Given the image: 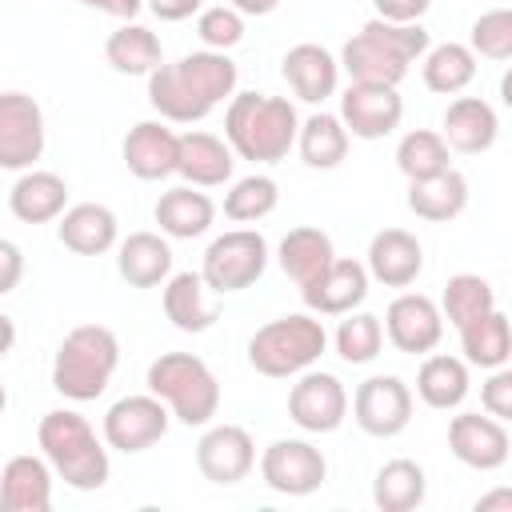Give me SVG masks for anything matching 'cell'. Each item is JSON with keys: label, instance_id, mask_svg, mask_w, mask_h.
<instances>
[{"label": "cell", "instance_id": "cell-1", "mask_svg": "<svg viewBox=\"0 0 512 512\" xmlns=\"http://www.w3.org/2000/svg\"><path fill=\"white\" fill-rule=\"evenodd\" d=\"M236 80L240 72L228 52L200 48L148 72V104L168 124H196L236 92Z\"/></svg>", "mask_w": 512, "mask_h": 512}, {"label": "cell", "instance_id": "cell-2", "mask_svg": "<svg viewBox=\"0 0 512 512\" xmlns=\"http://www.w3.org/2000/svg\"><path fill=\"white\" fill-rule=\"evenodd\" d=\"M296 104L268 92H232L224 108V140L240 160L280 164L296 148Z\"/></svg>", "mask_w": 512, "mask_h": 512}, {"label": "cell", "instance_id": "cell-3", "mask_svg": "<svg viewBox=\"0 0 512 512\" xmlns=\"http://www.w3.org/2000/svg\"><path fill=\"white\" fill-rule=\"evenodd\" d=\"M36 444H40L52 476H60L68 488L96 492L108 484V472H112L108 444L96 436V428L80 412H72V408L44 412L40 428H36Z\"/></svg>", "mask_w": 512, "mask_h": 512}, {"label": "cell", "instance_id": "cell-4", "mask_svg": "<svg viewBox=\"0 0 512 512\" xmlns=\"http://www.w3.org/2000/svg\"><path fill=\"white\" fill-rule=\"evenodd\" d=\"M428 44L432 40L424 24H392L372 16L352 40H344L340 68L364 84H400L408 68L428 52Z\"/></svg>", "mask_w": 512, "mask_h": 512}, {"label": "cell", "instance_id": "cell-5", "mask_svg": "<svg viewBox=\"0 0 512 512\" xmlns=\"http://www.w3.org/2000/svg\"><path fill=\"white\" fill-rule=\"evenodd\" d=\"M116 364H120L116 332L104 324H80L60 340V348L52 356V388L64 400L88 404V400L104 396V388L116 376Z\"/></svg>", "mask_w": 512, "mask_h": 512}, {"label": "cell", "instance_id": "cell-6", "mask_svg": "<svg viewBox=\"0 0 512 512\" xmlns=\"http://www.w3.org/2000/svg\"><path fill=\"white\" fill-rule=\"evenodd\" d=\"M144 384L152 396H160L168 404L172 420H180L188 428H204L220 412V380L192 352H160L148 364Z\"/></svg>", "mask_w": 512, "mask_h": 512}, {"label": "cell", "instance_id": "cell-7", "mask_svg": "<svg viewBox=\"0 0 512 512\" xmlns=\"http://www.w3.org/2000/svg\"><path fill=\"white\" fill-rule=\"evenodd\" d=\"M324 348H328L324 320H316L312 312H292V316H276L252 332L248 364L260 376L288 380V376H300L304 368H312L324 356Z\"/></svg>", "mask_w": 512, "mask_h": 512}, {"label": "cell", "instance_id": "cell-8", "mask_svg": "<svg viewBox=\"0 0 512 512\" xmlns=\"http://www.w3.org/2000/svg\"><path fill=\"white\" fill-rule=\"evenodd\" d=\"M264 268H268V240L256 228H232L204 248L200 280L204 288L232 296V292L252 288L264 276Z\"/></svg>", "mask_w": 512, "mask_h": 512}, {"label": "cell", "instance_id": "cell-9", "mask_svg": "<svg viewBox=\"0 0 512 512\" xmlns=\"http://www.w3.org/2000/svg\"><path fill=\"white\" fill-rule=\"evenodd\" d=\"M168 424H172V412L160 396L152 392H136V396H120L108 412H104V444L124 452V456H136V452H148L152 444H160L168 436Z\"/></svg>", "mask_w": 512, "mask_h": 512}, {"label": "cell", "instance_id": "cell-10", "mask_svg": "<svg viewBox=\"0 0 512 512\" xmlns=\"http://www.w3.org/2000/svg\"><path fill=\"white\" fill-rule=\"evenodd\" d=\"M260 480L276 496H312L328 480V460L312 440L280 436L260 452Z\"/></svg>", "mask_w": 512, "mask_h": 512}, {"label": "cell", "instance_id": "cell-11", "mask_svg": "<svg viewBox=\"0 0 512 512\" xmlns=\"http://www.w3.org/2000/svg\"><path fill=\"white\" fill-rule=\"evenodd\" d=\"M352 420L368 436H380V440L400 436L412 424V388L392 372L360 380L352 392Z\"/></svg>", "mask_w": 512, "mask_h": 512}, {"label": "cell", "instance_id": "cell-12", "mask_svg": "<svg viewBox=\"0 0 512 512\" xmlns=\"http://www.w3.org/2000/svg\"><path fill=\"white\" fill-rule=\"evenodd\" d=\"M44 108L28 92H0V168L24 172L44 156Z\"/></svg>", "mask_w": 512, "mask_h": 512}, {"label": "cell", "instance_id": "cell-13", "mask_svg": "<svg viewBox=\"0 0 512 512\" xmlns=\"http://www.w3.org/2000/svg\"><path fill=\"white\" fill-rule=\"evenodd\" d=\"M288 416L300 432H312V436L336 432L348 416V388L332 372L304 368L288 392Z\"/></svg>", "mask_w": 512, "mask_h": 512}, {"label": "cell", "instance_id": "cell-14", "mask_svg": "<svg viewBox=\"0 0 512 512\" xmlns=\"http://www.w3.org/2000/svg\"><path fill=\"white\" fill-rule=\"evenodd\" d=\"M400 120H404V100L396 84L352 80L340 92V124L348 128L352 140H384L400 128Z\"/></svg>", "mask_w": 512, "mask_h": 512}, {"label": "cell", "instance_id": "cell-15", "mask_svg": "<svg viewBox=\"0 0 512 512\" xmlns=\"http://www.w3.org/2000/svg\"><path fill=\"white\" fill-rule=\"evenodd\" d=\"M196 468L220 488L248 480V472L256 468L252 432L244 424H204V436L196 440Z\"/></svg>", "mask_w": 512, "mask_h": 512}, {"label": "cell", "instance_id": "cell-16", "mask_svg": "<svg viewBox=\"0 0 512 512\" xmlns=\"http://www.w3.org/2000/svg\"><path fill=\"white\" fill-rule=\"evenodd\" d=\"M384 336L404 356H428L444 340V316L440 304L424 292H400L384 312Z\"/></svg>", "mask_w": 512, "mask_h": 512}, {"label": "cell", "instance_id": "cell-17", "mask_svg": "<svg viewBox=\"0 0 512 512\" xmlns=\"http://www.w3.org/2000/svg\"><path fill=\"white\" fill-rule=\"evenodd\" d=\"M448 448L464 468L476 472H496L508 464L512 456V436L504 428V420L496 416H480V412H460L448 424Z\"/></svg>", "mask_w": 512, "mask_h": 512}, {"label": "cell", "instance_id": "cell-18", "mask_svg": "<svg viewBox=\"0 0 512 512\" xmlns=\"http://www.w3.org/2000/svg\"><path fill=\"white\" fill-rule=\"evenodd\" d=\"M368 296V268L352 256H336L312 284L300 288V300L316 316H344Z\"/></svg>", "mask_w": 512, "mask_h": 512}, {"label": "cell", "instance_id": "cell-19", "mask_svg": "<svg viewBox=\"0 0 512 512\" xmlns=\"http://www.w3.org/2000/svg\"><path fill=\"white\" fill-rule=\"evenodd\" d=\"M368 280L384 288H408L424 272V244L408 228H380L368 240Z\"/></svg>", "mask_w": 512, "mask_h": 512}, {"label": "cell", "instance_id": "cell-20", "mask_svg": "<svg viewBox=\"0 0 512 512\" xmlns=\"http://www.w3.org/2000/svg\"><path fill=\"white\" fill-rule=\"evenodd\" d=\"M280 76L288 80V88L296 92V100L304 104H324L328 96H336L340 84V60L324 48V44H292L280 60Z\"/></svg>", "mask_w": 512, "mask_h": 512}, {"label": "cell", "instance_id": "cell-21", "mask_svg": "<svg viewBox=\"0 0 512 512\" xmlns=\"http://www.w3.org/2000/svg\"><path fill=\"white\" fill-rule=\"evenodd\" d=\"M176 148L180 132H172L168 120H140L128 128L120 156L136 180H164L176 172Z\"/></svg>", "mask_w": 512, "mask_h": 512}, {"label": "cell", "instance_id": "cell-22", "mask_svg": "<svg viewBox=\"0 0 512 512\" xmlns=\"http://www.w3.org/2000/svg\"><path fill=\"white\" fill-rule=\"evenodd\" d=\"M56 236L76 256H104L120 240V220L108 204L84 200V204H72L56 216Z\"/></svg>", "mask_w": 512, "mask_h": 512}, {"label": "cell", "instance_id": "cell-23", "mask_svg": "<svg viewBox=\"0 0 512 512\" xmlns=\"http://www.w3.org/2000/svg\"><path fill=\"white\" fill-rule=\"evenodd\" d=\"M236 168V152L228 148L224 136L216 132H180V148H176V172L192 184V188H220L232 180Z\"/></svg>", "mask_w": 512, "mask_h": 512}, {"label": "cell", "instance_id": "cell-24", "mask_svg": "<svg viewBox=\"0 0 512 512\" xmlns=\"http://www.w3.org/2000/svg\"><path fill=\"white\" fill-rule=\"evenodd\" d=\"M52 508V468L44 456L20 452L0 472V512H48Z\"/></svg>", "mask_w": 512, "mask_h": 512}, {"label": "cell", "instance_id": "cell-25", "mask_svg": "<svg viewBox=\"0 0 512 512\" xmlns=\"http://www.w3.org/2000/svg\"><path fill=\"white\" fill-rule=\"evenodd\" d=\"M444 144L456 148V152H468V156H480L496 144L500 136V120H496V108L484 100V96H456L448 108H444V128H440Z\"/></svg>", "mask_w": 512, "mask_h": 512}, {"label": "cell", "instance_id": "cell-26", "mask_svg": "<svg viewBox=\"0 0 512 512\" xmlns=\"http://www.w3.org/2000/svg\"><path fill=\"white\" fill-rule=\"evenodd\" d=\"M8 208L20 224H52L68 208V184L48 168H24L8 188Z\"/></svg>", "mask_w": 512, "mask_h": 512}, {"label": "cell", "instance_id": "cell-27", "mask_svg": "<svg viewBox=\"0 0 512 512\" xmlns=\"http://www.w3.org/2000/svg\"><path fill=\"white\" fill-rule=\"evenodd\" d=\"M116 272L132 288H156L172 276V244L160 232H128L116 240Z\"/></svg>", "mask_w": 512, "mask_h": 512}, {"label": "cell", "instance_id": "cell-28", "mask_svg": "<svg viewBox=\"0 0 512 512\" xmlns=\"http://www.w3.org/2000/svg\"><path fill=\"white\" fill-rule=\"evenodd\" d=\"M152 216H156V224H160V232L168 240H196V236H204L212 228L216 204H212L208 192H200L192 184H180V188L160 192Z\"/></svg>", "mask_w": 512, "mask_h": 512}, {"label": "cell", "instance_id": "cell-29", "mask_svg": "<svg viewBox=\"0 0 512 512\" xmlns=\"http://www.w3.org/2000/svg\"><path fill=\"white\" fill-rule=\"evenodd\" d=\"M404 204L412 216H420L428 224H448L468 208V180L456 168H444L428 180H412Z\"/></svg>", "mask_w": 512, "mask_h": 512}, {"label": "cell", "instance_id": "cell-30", "mask_svg": "<svg viewBox=\"0 0 512 512\" xmlns=\"http://www.w3.org/2000/svg\"><path fill=\"white\" fill-rule=\"evenodd\" d=\"M468 388H472V380H468L464 356H448V352H436V348L424 356V364L416 372V396L428 408L452 412L468 400Z\"/></svg>", "mask_w": 512, "mask_h": 512}, {"label": "cell", "instance_id": "cell-31", "mask_svg": "<svg viewBox=\"0 0 512 512\" xmlns=\"http://www.w3.org/2000/svg\"><path fill=\"white\" fill-rule=\"evenodd\" d=\"M276 260H280L284 276H288L296 288H304V284H312V280L336 260V248H332V236H328L324 228L304 224V228H292V232L280 240Z\"/></svg>", "mask_w": 512, "mask_h": 512}, {"label": "cell", "instance_id": "cell-32", "mask_svg": "<svg viewBox=\"0 0 512 512\" xmlns=\"http://www.w3.org/2000/svg\"><path fill=\"white\" fill-rule=\"evenodd\" d=\"M456 332H460L464 364L484 368V372L508 364V356H512V324H508V316H504L500 308H492V312L468 320V324L456 328Z\"/></svg>", "mask_w": 512, "mask_h": 512}, {"label": "cell", "instance_id": "cell-33", "mask_svg": "<svg viewBox=\"0 0 512 512\" xmlns=\"http://www.w3.org/2000/svg\"><path fill=\"white\" fill-rule=\"evenodd\" d=\"M104 60L120 76H148L156 64H164V48H160V36L152 28H144L136 20H124L116 32H108Z\"/></svg>", "mask_w": 512, "mask_h": 512}, {"label": "cell", "instance_id": "cell-34", "mask_svg": "<svg viewBox=\"0 0 512 512\" xmlns=\"http://www.w3.org/2000/svg\"><path fill=\"white\" fill-rule=\"evenodd\" d=\"M428 496V476L416 460L408 456H396L388 464L376 468V480H372V504L380 512H412L420 508Z\"/></svg>", "mask_w": 512, "mask_h": 512}, {"label": "cell", "instance_id": "cell-35", "mask_svg": "<svg viewBox=\"0 0 512 512\" xmlns=\"http://www.w3.org/2000/svg\"><path fill=\"white\" fill-rule=\"evenodd\" d=\"M204 280L200 272H172L164 280V316L180 332H208L216 324V304L204 300Z\"/></svg>", "mask_w": 512, "mask_h": 512}, {"label": "cell", "instance_id": "cell-36", "mask_svg": "<svg viewBox=\"0 0 512 512\" xmlns=\"http://www.w3.org/2000/svg\"><path fill=\"white\" fill-rule=\"evenodd\" d=\"M348 144H352V136H348V128L340 124V116H332V112H312V116L300 120V128H296L300 160H304L308 168H316V172H328V168L344 164Z\"/></svg>", "mask_w": 512, "mask_h": 512}, {"label": "cell", "instance_id": "cell-37", "mask_svg": "<svg viewBox=\"0 0 512 512\" xmlns=\"http://www.w3.org/2000/svg\"><path fill=\"white\" fill-rule=\"evenodd\" d=\"M420 60H424L420 64L424 88L436 92V96H456L476 80V56H472L468 44H456V40L428 44V52Z\"/></svg>", "mask_w": 512, "mask_h": 512}, {"label": "cell", "instance_id": "cell-38", "mask_svg": "<svg viewBox=\"0 0 512 512\" xmlns=\"http://www.w3.org/2000/svg\"><path fill=\"white\" fill-rule=\"evenodd\" d=\"M448 152H452V148L444 144L440 132H432V128H412V132H404L400 144H396V168L404 172L408 184H412V180H428V176L452 168V156H448Z\"/></svg>", "mask_w": 512, "mask_h": 512}, {"label": "cell", "instance_id": "cell-39", "mask_svg": "<svg viewBox=\"0 0 512 512\" xmlns=\"http://www.w3.org/2000/svg\"><path fill=\"white\" fill-rule=\"evenodd\" d=\"M496 308V288L476 276V272H456L448 284H444V296H440V316L452 324V328H464L468 320L484 316Z\"/></svg>", "mask_w": 512, "mask_h": 512}, {"label": "cell", "instance_id": "cell-40", "mask_svg": "<svg viewBox=\"0 0 512 512\" xmlns=\"http://www.w3.org/2000/svg\"><path fill=\"white\" fill-rule=\"evenodd\" d=\"M280 204V184L264 172H252V176H240L228 196H224V216L236 220V224H256L264 216H272Z\"/></svg>", "mask_w": 512, "mask_h": 512}, {"label": "cell", "instance_id": "cell-41", "mask_svg": "<svg viewBox=\"0 0 512 512\" xmlns=\"http://www.w3.org/2000/svg\"><path fill=\"white\" fill-rule=\"evenodd\" d=\"M332 344H336V356L344 364H372L384 348V324H380V316L352 308V312H344Z\"/></svg>", "mask_w": 512, "mask_h": 512}, {"label": "cell", "instance_id": "cell-42", "mask_svg": "<svg viewBox=\"0 0 512 512\" xmlns=\"http://www.w3.org/2000/svg\"><path fill=\"white\" fill-rule=\"evenodd\" d=\"M468 48L472 56H484V60H496L504 64L512 56V12L508 8H488L472 20V32H468Z\"/></svg>", "mask_w": 512, "mask_h": 512}, {"label": "cell", "instance_id": "cell-43", "mask_svg": "<svg viewBox=\"0 0 512 512\" xmlns=\"http://www.w3.org/2000/svg\"><path fill=\"white\" fill-rule=\"evenodd\" d=\"M196 32H200L204 48H212V52H228V48H236V44L244 40V16H240L232 4L200 8Z\"/></svg>", "mask_w": 512, "mask_h": 512}, {"label": "cell", "instance_id": "cell-44", "mask_svg": "<svg viewBox=\"0 0 512 512\" xmlns=\"http://www.w3.org/2000/svg\"><path fill=\"white\" fill-rule=\"evenodd\" d=\"M480 408L488 412V416H496V420H512V372H508V364L504 368H492V376L480 384Z\"/></svg>", "mask_w": 512, "mask_h": 512}, {"label": "cell", "instance_id": "cell-45", "mask_svg": "<svg viewBox=\"0 0 512 512\" xmlns=\"http://www.w3.org/2000/svg\"><path fill=\"white\" fill-rule=\"evenodd\" d=\"M24 280V248L8 236H0V296L16 292Z\"/></svg>", "mask_w": 512, "mask_h": 512}, {"label": "cell", "instance_id": "cell-46", "mask_svg": "<svg viewBox=\"0 0 512 512\" xmlns=\"http://www.w3.org/2000/svg\"><path fill=\"white\" fill-rule=\"evenodd\" d=\"M376 16L380 20H392V24H420V16L432 8V0H372Z\"/></svg>", "mask_w": 512, "mask_h": 512}, {"label": "cell", "instance_id": "cell-47", "mask_svg": "<svg viewBox=\"0 0 512 512\" xmlns=\"http://www.w3.org/2000/svg\"><path fill=\"white\" fill-rule=\"evenodd\" d=\"M144 8H148L156 20L176 24V20H188L192 12H200V8H204V0H144Z\"/></svg>", "mask_w": 512, "mask_h": 512}, {"label": "cell", "instance_id": "cell-48", "mask_svg": "<svg viewBox=\"0 0 512 512\" xmlns=\"http://www.w3.org/2000/svg\"><path fill=\"white\" fill-rule=\"evenodd\" d=\"M80 4L84 8H96V12H108L116 20H132L144 8V0H80Z\"/></svg>", "mask_w": 512, "mask_h": 512}, {"label": "cell", "instance_id": "cell-49", "mask_svg": "<svg viewBox=\"0 0 512 512\" xmlns=\"http://www.w3.org/2000/svg\"><path fill=\"white\" fill-rule=\"evenodd\" d=\"M240 16H268V12H276L280 8V0H228Z\"/></svg>", "mask_w": 512, "mask_h": 512}, {"label": "cell", "instance_id": "cell-50", "mask_svg": "<svg viewBox=\"0 0 512 512\" xmlns=\"http://www.w3.org/2000/svg\"><path fill=\"white\" fill-rule=\"evenodd\" d=\"M16 348V320L8 312H0V360Z\"/></svg>", "mask_w": 512, "mask_h": 512}, {"label": "cell", "instance_id": "cell-51", "mask_svg": "<svg viewBox=\"0 0 512 512\" xmlns=\"http://www.w3.org/2000/svg\"><path fill=\"white\" fill-rule=\"evenodd\" d=\"M488 508H512V492L500 488V492H492V496H480V500H476V512H488Z\"/></svg>", "mask_w": 512, "mask_h": 512}, {"label": "cell", "instance_id": "cell-52", "mask_svg": "<svg viewBox=\"0 0 512 512\" xmlns=\"http://www.w3.org/2000/svg\"><path fill=\"white\" fill-rule=\"evenodd\" d=\"M8 408V388H4V380H0V412Z\"/></svg>", "mask_w": 512, "mask_h": 512}]
</instances>
